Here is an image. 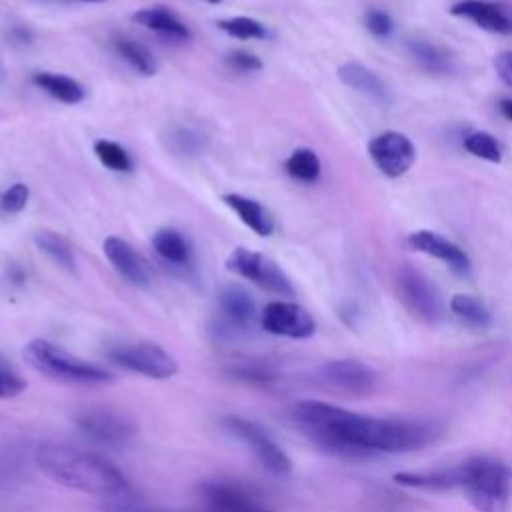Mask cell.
<instances>
[{
	"label": "cell",
	"mask_w": 512,
	"mask_h": 512,
	"mask_svg": "<svg viewBox=\"0 0 512 512\" xmlns=\"http://www.w3.org/2000/svg\"><path fill=\"white\" fill-rule=\"evenodd\" d=\"M36 466L56 484L100 498H120L130 490L126 476L98 454L64 442H44L34 454Z\"/></svg>",
	"instance_id": "6da1fadb"
},
{
	"label": "cell",
	"mask_w": 512,
	"mask_h": 512,
	"mask_svg": "<svg viewBox=\"0 0 512 512\" xmlns=\"http://www.w3.org/2000/svg\"><path fill=\"white\" fill-rule=\"evenodd\" d=\"M292 416L302 434L318 448L346 458L374 456L368 448L372 416L318 400H300Z\"/></svg>",
	"instance_id": "7a4b0ae2"
},
{
	"label": "cell",
	"mask_w": 512,
	"mask_h": 512,
	"mask_svg": "<svg viewBox=\"0 0 512 512\" xmlns=\"http://www.w3.org/2000/svg\"><path fill=\"white\" fill-rule=\"evenodd\" d=\"M24 358L32 368L56 382L94 386L114 380V374L108 368L78 358L44 338L28 342L24 348Z\"/></svg>",
	"instance_id": "3957f363"
},
{
	"label": "cell",
	"mask_w": 512,
	"mask_h": 512,
	"mask_svg": "<svg viewBox=\"0 0 512 512\" xmlns=\"http://www.w3.org/2000/svg\"><path fill=\"white\" fill-rule=\"evenodd\" d=\"M464 464L462 490L478 512H508L512 500V468L496 458L478 456Z\"/></svg>",
	"instance_id": "277c9868"
},
{
	"label": "cell",
	"mask_w": 512,
	"mask_h": 512,
	"mask_svg": "<svg viewBox=\"0 0 512 512\" xmlns=\"http://www.w3.org/2000/svg\"><path fill=\"white\" fill-rule=\"evenodd\" d=\"M110 358L122 368L154 380H166L178 372L174 356L154 342L120 344L110 350Z\"/></svg>",
	"instance_id": "5b68a950"
},
{
	"label": "cell",
	"mask_w": 512,
	"mask_h": 512,
	"mask_svg": "<svg viewBox=\"0 0 512 512\" xmlns=\"http://www.w3.org/2000/svg\"><path fill=\"white\" fill-rule=\"evenodd\" d=\"M226 268L236 276H242L258 284L264 290L276 292L280 296H294V286L290 284L288 276L278 268L276 262H272L264 254H258L246 248H236L228 256Z\"/></svg>",
	"instance_id": "8992f818"
},
{
	"label": "cell",
	"mask_w": 512,
	"mask_h": 512,
	"mask_svg": "<svg viewBox=\"0 0 512 512\" xmlns=\"http://www.w3.org/2000/svg\"><path fill=\"white\" fill-rule=\"evenodd\" d=\"M224 424L236 438H240L252 450V454L260 460V464L266 470L278 476H284L292 470L288 454L256 422L246 420L242 416H228Z\"/></svg>",
	"instance_id": "52a82bcc"
},
{
	"label": "cell",
	"mask_w": 512,
	"mask_h": 512,
	"mask_svg": "<svg viewBox=\"0 0 512 512\" xmlns=\"http://www.w3.org/2000/svg\"><path fill=\"white\" fill-rule=\"evenodd\" d=\"M318 376L332 390H338L346 396H356V398L370 396L378 386L376 372L368 364L352 358L326 362L320 368Z\"/></svg>",
	"instance_id": "ba28073f"
},
{
	"label": "cell",
	"mask_w": 512,
	"mask_h": 512,
	"mask_svg": "<svg viewBox=\"0 0 512 512\" xmlns=\"http://www.w3.org/2000/svg\"><path fill=\"white\" fill-rule=\"evenodd\" d=\"M398 292L410 312L420 320L436 324L442 318V300L438 290L416 268L404 266L398 272Z\"/></svg>",
	"instance_id": "9c48e42d"
},
{
	"label": "cell",
	"mask_w": 512,
	"mask_h": 512,
	"mask_svg": "<svg viewBox=\"0 0 512 512\" xmlns=\"http://www.w3.org/2000/svg\"><path fill=\"white\" fill-rule=\"evenodd\" d=\"M368 154L376 168L388 178H400L416 160L412 140L396 130H388L372 138L368 144Z\"/></svg>",
	"instance_id": "30bf717a"
},
{
	"label": "cell",
	"mask_w": 512,
	"mask_h": 512,
	"mask_svg": "<svg viewBox=\"0 0 512 512\" xmlns=\"http://www.w3.org/2000/svg\"><path fill=\"white\" fill-rule=\"evenodd\" d=\"M260 324L266 332L274 336H286L294 340L310 338L316 330V322L306 308L296 302L284 300L266 304L260 316Z\"/></svg>",
	"instance_id": "8fae6325"
},
{
	"label": "cell",
	"mask_w": 512,
	"mask_h": 512,
	"mask_svg": "<svg viewBox=\"0 0 512 512\" xmlns=\"http://www.w3.org/2000/svg\"><path fill=\"white\" fill-rule=\"evenodd\" d=\"M76 426L90 438L104 444H122L134 436V422L108 408H86L76 414Z\"/></svg>",
	"instance_id": "7c38bea8"
},
{
	"label": "cell",
	"mask_w": 512,
	"mask_h": 512,
	"mask_svg": "<svg viewBox=\"0 0 512 512\" xmlns=\"http://www.w3.org/2000/svg\"><path fill=\"white\" fill-rule=\"evenodd\" d=\"M208 512H274L242 486L224 480H210L200 486Z\"/></svg>",
	"instance_id": "4fadbf2b"
},
{
	"label": "cell",
	"mask_w": 512,
	"mask_h": 512,
	"mask_svg": "<svg viewBox=\"0 0 512 512\" xmlns=\"http://www.w3.org/2000/svg\"><path fill=\"white\" fill-rule=\"evenodd\" d=\"M408 244L416 252H422V254H428V256H434V258L446 262L460 276H466L470 272L468 254L458 244L440 236L438 232L416 230L408 236Z\"/></svg>",
	"instance_id": "5bb4252c"
},
{
	"label": "cell",
	"mask_w": 512,
	"mask_h": 512,
	"mask_svg": "<svg viewBox=\"0 0 512 512\" xmlns=\"http://www.w3.org/2000/svg\"><path fill=\"white\" fill-rule=\"evenodd\" d=\"M450 12L454 16L474 22L482 30L512 36V14L500 4L486 2V0H462L454 4Z\"/></svg>",
	"instance_id": "9a60e30c"
},
{
	"label": "cell",
	"mask_w": 512,
	"mask_h": 512,
	"mask_svg": "<svg viewBox=\"0 0 512 512\" xmlns=\"http://www.w3.org/2000/svg\"><path fill=\"white\" fill-rule=\"evenodd\" d=\"M222 322L228 330L240 332L256 322V304L252 296L238 284H226L218 294Z\"/></svg>",
	"instance_id": "2e32d148"
},
{
	"label": "cell",
	"mask_w": 512,
	"mask_h": 512,
	"mask_svg": "<svg viewBox=\"0 0 512 512\" xmlns=\"http://www.w3.org/2000/svg\"><path fill=\"white\" fill-rule=\"evenodd\" d=\"M106 258L110 264L120 272L130 284L134 286H148L150 284V272L140 258V254L124 240L118 236H108L102 244Z\"/></svg>",
	"instance_id": "e0dca14e"
},
{
	"label": "cell",
	"mask_w": 512,
	"mask_h": 512,
	"mask_svg": "<svg viewBox=\"0 0 512 512\" xmlns=\"http://www.w3.org/2000/svg\"><path fill=\"white\" fill-rule=\"evenodd\" d=\"M394 482L406 488H420V490H432V492L462 488L464 464L436 468V470H420V472H398L394 474Z\"/></svg>",
	"instance_id": "ac0fdd59"
},
{
	"label": "cell",
	"mask_w": 512,
	"mask_h": 512,
	"mask_svg": "<svg viewBox=\"0 0 512 512\" xmlns=\"http://www.w3.org/2000/svg\"><path fill=\"white\" fill-rule=\"evenodd\" d=\"M132 20L148 30H154L172 40H190L188 26L166 6H148L132 14Z\"/></svg>",
	"instance_id": "d6986e66"
},
{
	"label": "cell",
	"mask_w": 512,
	"mask_h": 512,
	"mask_svg": "<svg viewBox=\"0 0 512 512\" xmlns=\"http://www.w3.org/2000/svg\"><path fill=\"white\" fill-rule=\"evenodd\" d=\"M222 200L258 236H270L274 232V220L260 202H256L252 198H246V196H240V194H226Z\"/></svg>",
	"instance_id": "ffe728a7"
},
{
	"label": "cell",
	"mask_w": 512,
	"mask_h": 512,
	"mask_svg": "<svg viewBox=\"0 0 512 512\" xmlns=\"http://www.w3.org/2000/svg\"><path fill=\"white\" fill-rule=\"evenodd\" d=\"M338 78L346 86H350V88H354V90H358V92H362L370 98H376V100H386L388 98V90H386L384 82L380 80V76L376 72H372L370 68H366L364 64H360V62H344L338 68Z\"/></svg>",
	"instance_id": "44dd1931"
},
{
	"label": "cell",
	"mask_w": 512,
	"mask_h": 512,
	"mask_svg": "<svg viewBox=\"0 0 512 512\" xmlns=\"http://www.w3.org/2000/svg\"><path fill=\"white\" fill-rule=\"evenodd\" d=\"M32 82L38 88H42L46 94H50L52 98H56L64 104H78L86 96L84 86L70 76H62V74H54V72H36L32 76Z\"/></svg>",
	"instance_id": "7402d4cb"
},
{
	"label": "cell",
	"mask_w": 512,
	"mask_h": 512,
	"mask_svg": "<svg viewBox=\"0 0 512 512\" xmlns=\"http://www.w3.org/2000/svg\"><path fill=\"white\" fill-rule=\"evenodd\" d=\"M152 246L156 250V254L170 262V264H176V266H182V264H188L190 262V256H192V250H190V244L188 240L174 228H162L154 234L152 238Z\"/></svg>",
	"instance_id": "603a6c76"
},
{
	"label": "cell",
	"mask_w": 512,
	"mask_h": 512,
	"mask_svg": "<svg viewBox=\"0 0 512 512\" xmlns=\"http://www.w3.org/2000/svg\"><path fill=\"white\" fill-rule=\"evenodd\" d=\"M34 244L38 246V250H42L50 260H54L64 270H68V272L76 270L74 250L68 244V240L62 238L60 234L50 232V230H42L34 236Z\"/></svg>",
	"instance_id": "cb8c5ba5"
},
{
	"label": "cell",
	"mask_w": 512,
	"mask_h": 512,
	"mask_svg": "<svg viewBox=\"0 0 512 512\" xmlns=\"http://www.w3.org/2000/svg\"><path fill=\"white\" fill-rule=\"evenodd\" d=\"M114 48L136 72H140L144 76L156 74V70H158L156 58L152 56V52L144 44H140L132 38H116Z\"/></svg>",
	"instance_id": "d4e9b609"
},
{
	"label": "cell",
	"mask_w": 512,
	"mask_h": 512,
	"mask_svg": "<svg viewBox=\"0 0 512 512\" xmlns=\"http://www.w3.org/2000/svg\"><path fill=\"white\" fill-rule=\"evenodd\" d=\"M450 310L464 322L478 326V328L488 326L492 320L488 308L478 298H474L470 294H454L450 300Z\"/></svg>",
	"instance_id": "484cf974"
},
{
	"label": "cell",
	"mask_w": 512,
	"mask_h": 512,
	"mask_svg": "<svg viewBox=\"0 0 512 512\" xmlns=\"http://www.w3.org/2000/svg\"><path fill=\"white\" fill-rule=\"evenodd\" d=\"M286 170L300 182H314L320 176V160L314 150L298 148L286 160Z\"/></svg>",
	"instance_id": "4316f807"
},
{
	"label": "cell",
	"mask_w": 512,
	"mask_h": 512,
	"mask_svg": "<svg viewBox=\"0 0 512 512\" xmlns=\"http://www.w3.org/2000/svg\"><path fill=\"white\" fill-rule=\"evenodd\" d=\"M94 154L108 170H114V172H130L132 170V160H130L128 152L112 140H106V138L96 140Z\"/></svg>",
	"instance_id": "83f0119b"
},
{
	"label": "cell",
	"mask_w": 512,
	"mask_h": 512,
	"mask_svg": "<svg viewBox=\"0 0 512 512\" xmlns=\"http://www.w3.org/2000/svg\"><path fill=\"white\" fill-rule=\"evenodd\" d=\"M464 148L472 156L488 160V162H494V164H498L502 160V148H500L498 140L490 132H482V130L470 132L464 138Z\"/></svg>",
	"instance_id": "f1b7e54d"
},
{
	"label": "cell",
	"mask_w": 512,
	"mask_h": 512,
	"mask_svg": "<svg viewBox=\"0 0 512 512\" xmlns=\"http://www.w3.org/2000/svg\"><path fill=\"white\" fill-rule=\"evenodd\" d=\"M218 28L224 30L226 34L242 40H262L268 36V30L264 28L262 22L248 18V16H234L228 20H220Z\"/></svg>",
	"instance_id": "f546056e"
},
{
	"label": "cell",
	"mask_w": 512,
	"mask_h": 512,
	"mask_svg": "<svg viewBox=\"0 0 512 512\" xmlns=\"http://www.w3.org/2000/svg\"><path fill=\"white\" fill-rule=\"evenodd\" d=\"M168 140H170V146L182 154H196L204 148V136L190 128H174Z\"/></svg>",
	"instance_id": "4dcf8cb0"
},
{
	"label": "cell",
	"mask_w": 512,
	"mask_h": 512,
	"mask_svg": "<svg viewBox=\"0 0 512 512\" xmlns=\"http://www.w3.org/2000/svg\"><path fill=\"white\" fill-rule=\"evenodd\" d=\"M28 196H30V190L26 184L22 182H16L12 184L10 188H6L0 196V208L8 214H18L20 210H24V206L28 204Z\"/></svg>",
	"instance_id": "1f68e13d"
},
{
	"label": "cell",
	"mask_w": 512,
	"mask_h": 512,
	"mask_svg": "<svg viewBox=\"0 0 512 512\" xmlns=\"http://www.w3.org/2000/svg\"><path fill=\"white\" fill-rule=\"evenodd\" d=\"M410 50H412L414 58H416L422 66H426L428 70H434V72L446 70V58H444L434 46H430V44H426V42H414V44L410 46Z\"/></svg>",
	"instance_id": "d6a6232c"
},
{
	"label": "cell",
	"mask_w": 512,
	"mask_h": 512,
	"mask_svg": "<svg viewBox=\"0 0 512 512\" xmlns=\"http://www.w3.org/2000/svg\"><path fill=\"white\" fill-rule=\"evenodd\" d=\"M228 66H232L238 72H258L262 68V62L258 56L244 52V50H234L226 56Z\"/></svg>",
	"instance_id": "836d02e7"
},
{
	"label": "cell",
	"mask_w": 512,
	"mask_h": 512,
	"mask_svg": "<svg viewBox=\"0 0 512 512\" xmlns=\"http://www.w3.org/2000/svg\"><path fill=\"white\" fill-rule=\"evenodd\" d=\"M26 388V382L16 376L12 370L0 368V400L4 398H14Z\"/></svg>",
	"instance_id": "e575fe53"
},
{
	"label": "cell",
	"mask_w": 512,
	"mask_h": 512,
	"mask_svg": "<svg viewBox=\"0 0 512 512\" xmlns=\"http://www.w3.org/2000/svg\"><path fill=\"white\" fill-rule=\"evenodd\" d=\"M366 28L374 34V36H388L390 32H392V20H390V16L386 14V12H382V10H370L368 14H366Z\"/></svg>",
	"instance_id": "d590c367"
},
{
	"label": "cell",
	"mask_w": 512,
	"mask_h": 512,
	"mask_svg": "<svg viewBox=\"0 0 512 512\" xmlns=\"http://www.w3.org/2000/svg\"><path fill=\"white\" fill-rule=\"evenodd\" d=\"M494 68H496V74L500 76V80L504 84L512 86V50L498 52L494 56Z\"/></svg>",
	"instance_id": "8d00e7d4"
},
{
	"label": "cell",
	"mask_w": 512,
	"mask_h": 512,
	"mask_svg": "<svg viewBox=\"0 0 512 512\" xmlns=\"http://www.w3.org/2000/svg\"><path fill=\"white\" fill-rule=\"evenodd\" d=\"M500 112H502L508 120H512V100H510V98H506V100L500 102Z\"/></svg>",
	"instance_id": "74e56055"
},
{
	"label": "cell",
	"mask_w": 512,
	"mask_h": 512,
	"mask_svg": "<svg viewBox=\"0 0 512 512\" xmlns=\"http://www.w3.org/2000/svg\"><path fill=\"white\" fill-rule=\"evenodd\" d=\"M206 2H210V4H220L222 0H206Z\"/></svg>",
	"instance_id": "f35d334b"
},
{
	"label": "cell",
	"mask_w": 512,
	"mask_h": 512,
	"mask_svg": "<svg viewBox=\"0 0 512 512\" xmlns=\"http://www.w3.org/2000/svg\"><path fill=\"white\" fill-rule=\"evenodd\" d=\"M78 2H104V0H78Z\"/></svg>",
	"instance_id": "ab89813d"
}]
</instances>
